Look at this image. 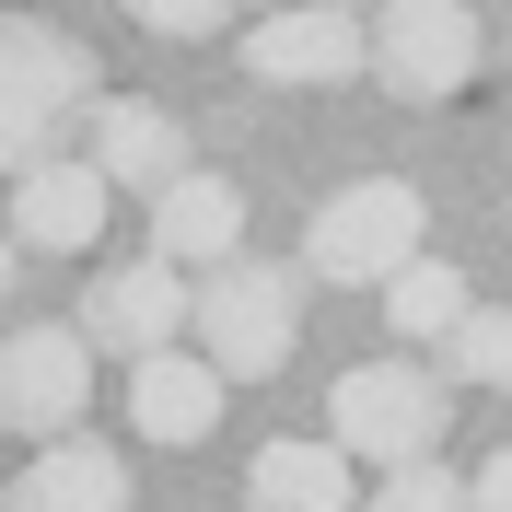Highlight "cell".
I'll list each match as a JSON object with an SVG mask.
<instances>
[{
	"mask_svg": "<svg viewBox=\"0 0 512 512\" xmlns=\"http://www.w3.org/2000/svg\"><path fill=\"white\" fill-rule=\"evenodd\" d=\"M94 117V59L70 24H35V12H0V175H35L59 152V128Z\"/></svg>",
	"mask_w": 512,
	"mask_h": 512,
	"instance_id": "obj_1",
	"label": "cell"
},
{
	"mask_svg": "<svg viewBox=\"0 0 512 512\" xmlns=\"http://www.w3.org/2000/svg\"><path fill=\"white\" fill-rule=\"evenodd\" d=\"M419 233H431V210H419L408 175H361V187H338L315 210L303 256H315V280H338V291H384L396 268H419Z\"/></svg>",
	"mask_w": 512,
	"mask_h": 512,
	"instance_id": "obj_2",
	"label": "cell"
},
{
	"mask_svg": "<svg viewBox=\"0 0 512 512\" xmlns=\"http://www.w3.org/2000/svg\"><path fill=\"white\" fill-rule=\"evenodd\" d=\"M326 443L350 454V466H431V443H443V384L419 373V361H361V373H338V396H326Z\"/></svg>",
	"mask_w": 512,
	"mask_h": 512,
	"instance_id": "obj_3",
	"label": "cell"
},
{
	"mask_svg": "<svg viewBox=\"0 0 512 512\" xmlns=\"http://www.w3.org/2000/svg\"><path fill=\"white\" fill-rule=\"evenodd\" d=\"M198 361L222 384H268L291 361V280L268 268V256H233V268H210L198 280V315H187Z\"/></svg>",
	"mask_w": 512,
	"mask_h": 512,
	"instance_id": "obj_4",
	"label": "cell"
},
{
	"mask_svg": "<svg viewBox=\"0 0 512 512\" xmlns=\"http://www.w3.org/2000/svg\"><path fill=\"white\" fill-rule=\"evenodd\" d=\"M373 82L396 105H454L478 82V12L466 0H384L373 12Z\"/></svg>",
	"mask_w": 512,
	"mask_h": 512,
	"instance_id": "obj_5",
	"label": "cell"
},
{
	"mask_svg": "<svg viewBox=\"0 0 512 512\" xmlns=\"http://www.w3.org/2000/svg\"><path fill=\"white\" fill-rule=\"evenodd\" d=\"M245 70L280 82V94H338V82H373V24L350 0H291L245 35Z\"/></svg>",
	"mask_w": 512,
	"mask_h": 512,
	"instance_id": "obj_6",
	"label": "cell"
},
{
	"mask_svg": "<svg viewBox=\"0 0 512 512\" xmlns=\"http://www.w3.org/2000/svg\"><path fill=\"white\" fill-rule=\"evenodd\" d=\"M82 408H94V338H82V326H24V338H0V431L70 443Z\"/></svg>",
	"mask_w": 512,
	"mask_h": 512,
	"instance_id": "obj_7",
	"label": "cell"
},
{
	"mask_svg": "<svg viewBox=\"0 0 512 512\" xmlns=\"http://www.w3.org/2000/svg\"><path fill=\"white\" fill-rule=\"evenodd\" d=\"M187 315H198V291H187V268H163V256H117V268H94L82 280V338L94 350H128V361H152V350H175L187 338Z\"/></svg>",
	"mask_w": 512,
	"mask_h": 512,
	"instance_id": "obj_8",
	"label": "cell"
},
{
	"mask_svg": "<svg viewBox=\"0 0 512 512\" xmlns=\"http://www.w3.org/2000/svg\"><path fill=\"white\" fill-rule=\"evenodd\" d=\"M105 210H117V187H105L94 163H70V152H47L35 175H12V245L24 256H82L105 233Z\"/></svg>",
	"mask_w": 512,
	"mask_h": 512,
	"instance_id": "obj_9",
	"label": "cell"
},
{
	"mask_svg": "<svg viewBox=\"0 0 512 512\" xmlns=\"http://www.w3.org/2000/svg\"><path fill=\"white\" fill-rule=\"evenodd\" d=\"M105 175V187H140V198H163V187H187L198 163H187V128L163 117V105H140V94H105L94 105V152H82Z\"/></svg>",
	"mask_w": 512,
	"mask_h": 512,
	"instance_id": "obj_10",
	"label": "cell"
},
{
	"mask_svg": "<svg viewBox=\"0 0 512 512\" xmlns=\"http://www.w3.org/2000/svg\"><path fill=\"white\" fill-rule=\"evenodd\" d=\"M222 396H233V384L210 373L198 350H152V361H128V431H140V443H210Z\"/></svg>",
	"mask_w": 512,
	"mask_h": 512,
	"instance_id": "obj_11",
	"label": "cell"
},
{
	"mask_svg": "<svg viewBox=\"0 0 512 512\" xmlns=\"http://www.w3.org/2000/svg\"><path fill=\"white\" fill-rule=\"evenodd\" d=\"M140 501V478H128V454L117 443H35L24 454V478H12V512H128Z\"/></svg>",
	"mask_w": 512,
	"mask_h": 512,
	"instance_id": "obj_12",
	"label": "cell"
},
{
	"mask_svg": "<svg viewBox=\"0 0 512 512\" xmlns=\"http://www.w3.org/2000/svg\"><path fill=\"white\" fill-rule=\"evenodd\" d=\"M233 245H245V187H233V175L198 163L187 187L152 198V256L163 268H233Z\"/></svg>",
	"mask_w": 512,
	"mask_h": 512,
	"instance_id": "obj_13",
	"label": "cell"
},
{
	"mask_svg": "<svg viewBox=\"0 0 512 512\" xmlns=\"http://www.w3.org/2000/svg\"><path fill=\"white\" fill-rule=\"evenodd\" d=\"M350 454L338 443H303V431H280V443H256L245 466V512H350Z\"/></svg>",
	"mask_w": 512,
	"mask_h": 512,
	"instance_id": "obj_14",
	"label": "cell"
},
{
	"mask_svg": "<svg viewBox=\"0 0 512 512\" xmlns=\"http://www.w3.org/2000/svg\"><path fill=\"white\" fill-rule=\"evenodd\" d=\"M384 315H396V338H454V326L478 315V291L454 280L443 256H419V268H396V280H384Z\"/></svg>",
	"mask_w": 512,
	"mask_h": 512,
	"instance_id": "obj_15",
	"label": "cell"
},
{
	"mask_svg": "<svg viewBox=\"0 0 512 512\" xmlns=\"http://www.w3.org/2000/svg\"><path fill=\"white\" fill-rule=\"evenodd\" d=\"M443 361H454L466 384H501V396H512V303H478V315L443 338Z\"/></svg>",
	"mask_w": 512,
	"mask_h": 512,
	"instance_id": "obj_16",
	"label": "cell"
},
{
	"mask_svg": "<svg viewBox=\"0 0 512 512\" xmlns=\"http://www.w3.org/2000/svg\"><path fill=\"white\" fill-rule=\"evenodd\" d=\"M373 512H478V501H466V478H443V466H396V478L373 489Z\"/></svg>",
	"mask_w": 512,
	"mask_h": 512,
	"instance_id": "obj_17",
	"label": "cell"
},
{
	"mask_svg": "<svg viewBox=\"0 0 512 512\" xmlns=\"http://www.w3.org/2000/svg\"><path fill=\"white\" fill-rule=\"evenodd\" d=\"M128 12H140L152 35H222L233 24V0H128Z\"/></svg>",
	"mask_w": 512,
	"mask_h": 512,
	"instance_id": "obj_18",
	"label": "cell"
},
{
	"mask_svg": "<svg viewBox=\"0 0 512 512\" xmlns=\"http://www.w3.org/2000/svg\"><path fill=\"white\" fill-rule=\"evenodd\" d=\"M466 501H478V512H512V443H501V454H489L478 478H466Z\"/></svg>",
	"mask_w": 512,
	"mask_h": 512,
	"instance_id": "obj_19",
	"label": "cell"
},
{
	"mask_svg": "<svg viewBox=\"0 0 512 512\" xmlns=\"http://www.w3.org/2000/svg\"><path fill=\"white\" fill-rule=\"evenodd\" d=\"M12 256H24V245H12V233H0V291H12Z\"/></svg>",
	"mask_w": 512,
	"mask_h": 512,
	"instance_id": "obj_20",
	"label": "cell"
},
{
	"mask_svg": "<svg viewBox=\"0 0 512 512\" xmlns=\"http://www.w3.org/2000/svg\"><path fill=\"white\" fill-rule=\"evenodd\" d=\"M268 12H291V0H256V24H268Z\"/></svg>",
	"mask_w": 512,
	"mask_h": 512,
	"instance_id": "obj_21",
	"label": "cell"
},
{
	"mask_svg": "<svg viewBox=\"0 0 512 512\" xmlns=\"http://www.w3.org/2000/svg\"><path fill=\"white\" fill-rule=\"evenodd\" d=\"M0 512H12V489H0Z\"/></svg>",
	"mask_w": 512,
	"mask_h": 512,
	"instance_id": "obj_22",
	"label": "cell"
},
{
	"mask_svg": "<svg viewBox=\"0 0 512 512\" xmlns=\"http://www.w3.org/2000/svg\"><path fill=\"white\" fill-rule=\"evenodd\" d=\"M350 12H361V0H350ZM373 12H384V0H373Z\"/></svg>",
	"mask_w": 512,
	"mask_h": 512,
	"instance_id": "obj_23",
	"label": "cell"
}]
</instances>
